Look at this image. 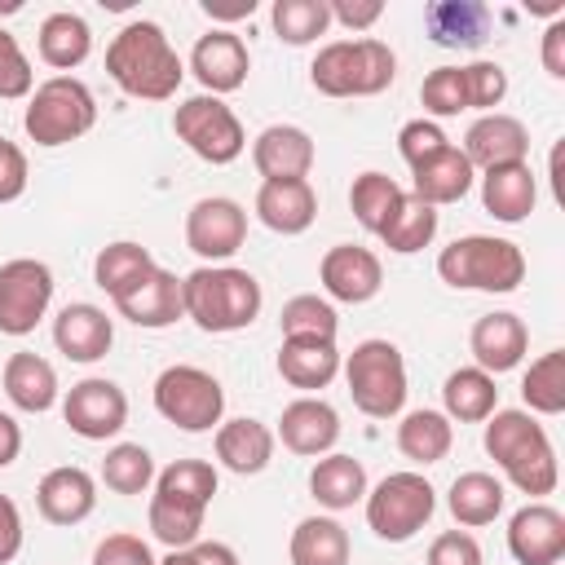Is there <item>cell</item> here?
Here are the masks:
<instances>
[{"mask_svg": "<svg viewBox=\"0 0 565 565\" xmlns=\"http://www.w3.org/2000/svg\"><path fill=\"white\" fill-rule=\"evenodd\" d=\"M106 75L128 97L168 102V97H177V88L185 79V62L177 57V49L159 22L137 18V22H124L115 31V40L106 44Z\"/></svg>", "mask_w": 565, "mask_h": 565, "instance_id": "1", "label": "cell"}, {"mask_svg": "<svg viewBox=\"0 0 565 565\" xmlns=\"http://www.w3.org/2000/svg\"><path fill=\"white\" fill-rule=\"evenodd\" d=\"M212 499H216V468L207 459H177V463H168L163 472H154V494H150V508H146L150 534L168 552L199 543L203 516H207Z\"/></svg>", "mask_w": 565, "mask_h": 565, "instance_id": "2", "label": "cell"}, {"mask_svg": "<svg viewBox=\"0 0 565 565\" xmlns=\"http://www.w3.org/2000/svg\"><path fill=\"white\" fill-rule=\"evenodd\" d=\"M486 455L499 463V472L521 490V494H552L561 481L556 468V450L547 428L530 415V411H494L486 419V437H481Z\"/></svg>", "mask_w": 565, "mask_h": 565, "instance_id": "3", "label": "cell"}, {"mask_svg": "<svg viewBox=\"0 0 565 565\" xmlns=\"http://www.w3.org/2000/svg\"><path fill=\"white\" fill-rule=\"evenodd\" d=\"M181 305L199 331L230 335L260 318L265 291H260L256 274H247L238 265H199L181 278Z\"/></svg>", "mask_w": 565, "mask_h": 565, "instance_id": "4", "label": "cell"}, {"mask_svg": "<svg viewBox=\"0 0 565 565\" xmlns=\"http://www.w3.org/2000/svg\"><path fill=\"white\" fill-rule=\"evenodd\" d=\"M397 79V57L384 40H331L309 62V84L322 97H375Z\"/></svg>", "mask_w": 565, "mask_h": 565, "instance_id": "5", "label": "cell"}, {"mask_svg": "<svg viewBox=\"0 0 565 565\" xmlns=\"http://www.w3.org/2000/svg\"><path fill=\"white\" fill-rule=\"evenodd\" d=\"M437 274L455 291H490L508 296L525 282V252L512 238L494 234H463L437 252Z\"/></svg>", "mask_w": 565, "mask_h": 565, "instance_id": "6", "label": "cell"}, {"mask_svg": "<svg viewBox=\"0 0 565 565\" xmlns=\"http://www.w3.org/2000/svg\"><path fill=\"white\" fill-rule=\"evenodd\" d=\"M93 124H97V97L75 75H53V79L35 84V93L26 97L22 128L44 150L79 141L84 132H93Z\"/></svg>", "mask_w": 565, "mask_h": 565, "instance_id": "7", "label": "cell"}, {"mask_svg": "<svg viewBox=\"0 0 565 565\" xmlns=\"http://www.w3.org/2000/svg\"><path fill=\"white\" fill-rule=\"evenodd\" d=\"M349 397L362 415L371 419H393L406 406V358L393 340H362L353 353L340 362Z\"/></svg>", "mask_w": 565, "mask_h": 565, "instance_id": "8", "label": "cell"}, {"mask_svg": "<svg viewBox=\"0 0 565 565\" xmlns=\"http://www.w3.org/2000/svg\"><path fill=\"white\" fill-rule=\"evenodd\" d=\"M366 525L384 543H411L437 512V490L424 472H388L366 490Z\"/></svg>", "mask_w": 565, "mask_h": 565, "instance_id": "9", "label": "cell"}, {"mask_svg": "<svg viewBox=\"0 0 565 565\" xmlns=\"http://www.w3.org/2000/svg\"><path fill=\"white\" fill-rule=\"evenodd\" d=\"M154 411L181 433H212L225 415V388L212 371L177 362L154 380Z\"/></svg>", "mask_w": 565, "mask_h": 565, "instance_id": "10", "label": "cell"}, {"mask_svg": "<svg viewBox=\"0 0 565 565\" xmlns=\"http://www.w3.org/2000/svg\"><path fill=\"white\" fill-rule=\"evenodd\" d=\"M172 132L185 141L190 154H199L212 168H225V163H234L247 150V132H243L238 115L221 97H212V93L185 97L172 110Z\"/></svg>", "mask_w": 565, "mask_h": 565, "instance_id": "11", "label": "cell"}, {"mask_svg": "<svg viewBox=\"0 0 565 565\" xmlns=\"http://www.w3.org/2000/svg\"><path fill=\"white\" fill-rule=\"evenodd\" d=\"M53 269L35 256L0 265V335H31L53 305Z\"/></svg>", "mask_w": 565, "mask_h": 565, "instance_id": "12", "label": "cell"}, {"mask_svg": "<svg viewBox=\"0 0 565 565\" xmlns=\"http://www.w3.org/2000/svg\"><path fill=\"white\" fill-rule=\"evenodd\" d=\"M62 419H66V428H71L75 437H84V441H106V437H115V433L128 424V397H124V388H119L115 380L88 375V380H79V384L66 388V397H62Z\"/></svg>", "mask_w": 565, "mask_h": 565, "instance_id": "13", "label": "cell"}, {"mask_svg": "<svg viewBox=\"0 0 565 565\" xmlns=\"http://www.w3.org/2000/svg\"><path fill=\"white\" fill-rule=\"evenodd\" d=\"M243 238H247V212L225 194L199 199L185 212V247L207 265H225L243 247Z\"/></svg>", "mask_w": 565, "mask_h": 565, "instance_id": "14", "label": "cell"}, {"mask_svg": "<svg viewBox=\"0 0 565 565\" xmlns=\"http://www.w3.org/2000/svg\"><path fill=\"white\" fill-rule=\"evenodd\" d=\"M247 71H252V53H247L243 35H234L230 26H212L190 49V75L212 97H225V93L243 88L247 84Z\"/></svg>", "mask_w": 565, "mask_h": 565, "instance_id": "15", "label": "cell"}, {"mask_svg": "<svg viewBox=\"0 0 565 565\" xmlns=\"http://www.w3.org/2000/svg\"><path fill=\"white\" fill-rule=\"evenodd\" d=\"M318 278H322V291L331 300H340V305H366L384 287V265H380V256L371 247L335 243L318 260Z\"/></svg>", "mask_w": 565, "mask_h": 565, "instance_id": "16", "label": "cell"}, {"mask_svg": "<svg viewBox=\"0 0 565 565\" xmlns=\"http://www.w3.org/2000/svg\"><path fill=\"white\" fill-rule=\"evenodd\" d=\"M463 159L481 172L490 168H508V163H525L530 159V128L516 115L490 110L481 119L468 124L463 132Z\"/></svg>", "mask_w": 565, "mask_h": 565, "instance_id": "17", "label": "cell"}, {"mask_svg": "<svg viewBox=\"0 0 565 565\" xmlns=\"http://www.w3.org/2000/svg\"><path fill=\"white\" fill-rule=\"evenodd\" d=\"M508 552L516 565H561L565 516L552 503H525L508 521Z\"/></svg>", "mask_w": 565, "mask_h": 565, "instance_id": "18", "label": "cell"}, {"mask_svg": "<svg viewBox=\"0 0 565 565\" xmlns=\"http://www.w3.org/2000/svg\"><path fill=\"white\" fill-rule=\"evenodd\" d=\"M35 508L49 525H79L97 508V481L79 463H57L35 486Z\"/></svg>", "mask_w": 565, "mask_h": 565, "instance_id": "19", "label": "cell"}, {"mask_svg": "<svg viewBox=\"0 0 565 565\" xmlns=\"http://www.w3.org/2000/svg\"><path fill=\"white\" fill-rule=\"evenodd\" d=\"M278 441L291 450V455H305V459H322L335 450L340 441V415L331 402L322 397H296L282 406V419H278Z\"/></svg>", "mask_w": 565, "mask_h": 565, "instance_id": "20", "label": "cell"}, {"mask_svg": "<svg viewBox=\"0 0 565 565\" xmlns=\"http://www.w3.org/2000/svg\"><path fill=\"white\" fill-rule=\"evenodd\" d=\"M468 349H472V366H481L486 375H503L512 366H521L525 349H530V331L516 313L508 309H494V313H481L468 331Z\"/></svg>", "mask_w": 565, "mask_h": 565, "instance_id": "21", "label": "cell"}, {"mask_svg": "<svg viewBox=\"0 0 565 565\" xmlns=\"http://www.w3.org/2000/svg\"><path fill=\"white\" fill-rule=\"evenodd\" d=\"M53 344L62 358L71 362H97L110 353L115 344V318L102 309V305H88V300H75L66 305L57 318H53Z\"/></svg>", "mask_w": 565, "mask_h": 565, "instance_id": "22", "label": "cell"}, {"mask_svg": "<svg viewBox=\"0 0 565 565\" xmlns=\"http://www.w3.org/2000/svg\"><path fill=\"white\" fill-rule=\"evenodd\" d=\"M318 150L313 137L296 124H269L256 141H252V163L265 181H305L313 168Z\"/></svg>", "mask_w": 565, "mask_h": 565, "instance_id": "23", "label": "cell"}, {"mask_svg": "<svg viewBox=\"0 0 565 565\" xmlns=\"http://www.w3.org/2000/svg\"><path fill=\"white\" fill-rule=\"evenodd\" d=\"M115 309L132 322V327H146V331H163L172 327L177 318H185V305H181V278L163 265H154L132 291H124L115 300Z\"/></svg>", "mask_w": 565, "mask_h": 565, "instance_id": "24", "label": "cell"}, {"mask_svg": "<svg viewBox=\"0 0 565 565\" xmlns=\"http://www.w3.org/2000/svg\"><path fill=\"white\" fill-rule=\"evenodd\" d=\"M318 216V194L309 181H260L256 190V221L282 238L305 234Z\"/></svg>", "mask_w": 565, "mask_h": 565, "instance_id": "25", "label": "cell"}, {"mask_svg": "<svg viewBox=\"0 0 565 565\" xmlns=\"http://www.w3.org/2000/svg\"><path fill=\"white\" fill-rule=\"evenodd\" d=\"M424 31L437 49H481L490 40V9L481 0H433Z\"/></svg>", "mask_w": 565, "mask_h": 565, "instance_id": "26", "label": "cell"}, {"mask_svg": "<svg viewBox=\"0 0 565 565\" xmlns=\"http://www.w3.org/2000/svg\"><path fill=\"white\" fill-rule=\"evenodd\" d=\"M274 433L260 424V419H221L216 424V459H221V468H230L234 477H256V472H265L269 468V459H274Z\"/></svg>", "mask_w": 565, "mask_h": 565, "instance_id": "27", "label": "cell"}, {"mask_svg": "<svg viewBox=\"0 0 565 565\" xmlns=\"http://www.w3.org/2000/svg\"><path fill=\"white\" fill-rule=\"evenodd\" d=\"M477 181V168L463 159L459 146H446L441 154L424 159L419 168H411V194L424 199L428 207H446V203H459Z\"/></svg>", "mask_w": 565, "mask_h": 565, "instance_id": "28", "label": "cell"}, {"mask_svg": "<svg viewBox=\"0 0 565 565\" xmlns=\"http://www.w3.org/2000/svg\"><path fill=\"white\" fill-rule=\"evenodd\" d=\"M539 203V181L530 172V163H508V168H490L481 172V207L503 221V225H521Z\"/></svg>", "mask_w": 565, "mask_h": 565, "instance_id": "29", "label": "cell"}, {"mask_svg": "<svg viewBox=\"0 0 565 565\" xmlns=\"http://www.w3.org/2000/svg\"><path fill=\"white\" fill-rule=\"evenodd\" d=\"M0 384H4V397L26 415H44L57 406V371L40 353H9Z\"/></svg>", "mask_w": 565, "mask_h": 565, "instance_id": "30", "label": "cell"}, {"mask_svg": "<svg viewBox=\"0 0 565 565\" xmlns=\"http://www.w3.org/2000/svg\"><path fill=\"white\" fill-rule=\"evenodd\" d=\"M340 349L335 340H282L278 344V375L291 388H305V397L313 388H327L340 375Z\"/></svg>", "mask_w": 565, "mask_h": 565, "instance_id": "31", "label": "cell"}, {"mask_svg": "<svg viewBox=\"0 0 565 565\" xmlns=\"http://www.w3.org/2000/svg\"><path fill=\"white\" fill-rule=\"evenodd\" d=\"M499 411V388L494 375H486L481 366H459L446 375L441 384V415L450 424H486Z\"/></svg>", "mask_w": 565, "mask_h": 565, "instance_id": "32", "label": "cell"}, {"mask_svg": "<svg viewBox=\"0 0 565 565\" xmlns=\"http://www.w3.org/2000/svg\"><path fill=\"white\" fill-rule=\"evenodd\" d=\"M366 468H362V459H353V455H322L313 468H309V494L327 508V512H344V508H353V503H362L366 499Z\"/></svg>", "mask_w": 565, "mask_h": 565, "instance_id": "33", "label": "cell"}, {"mask_svg": "<svg viewBox=\"0 0 565 565\" xmlns=\"http://www.w3.org/2000/svg\"><path fill=\"white\" fill-rule=\"evenodd\" d=\"M35 49L40 57L53 66V71H75L79 62H88L93 53V26L71 13V9H57L40 22V35H35Z\"/></svg>", "mask_w": 565, "mask_h": 565, "instance_id": "34", "label": "cell"}, {"mask_svg": "<svg viewBox=\"0 0 565 565\" xmlns=\"http://www.w3.org/2000/svg\"><path fill=\"white\" fill-rule=\"evenodd\" d=\"M503 481L490 477V472H459L446 490V508L455 516V525L463 530H477V525H490L499 512H503Z\"/></svg>", "mask_w": 565, "mask_h": 565, "instance_id": "35", "label": "cell"}, {"mask_svg": "<svg viewBox=\"0 0 565 565\" xmlns=\"http://www.w3.org/2000/svg\"><path fill=\"white\" fill-rule=\"evenodd\" d=\"M450 446H455V424L441 411L419 406V411L402 415V424H397V450L411 463H424V468L428 463H441L450 455Z\"/></svg>", "mask_w": 565, "mask_h": 565, "instance_id": "36", "label": "cell"}, {"mask_svg": "<svg viewBox=\"0 0 565 565\" xmlns=\"http://www.w3.org/2000/svg\"><path fill=\"white\" fill-rule=\"evenodd\" d=\"M150 269H154L150 247H141V243H132V238L106 243V247L93 256V282H97L110 300H119L124 291H132Z\"/></svg>", "mask_w": 565, "mask_h": 565, "instance_id": "37", "label": "cell"}, {"mask_svg": "<svg viewBox=\"0 0 565 565\" xmlns=\"http://www.w3.org/2000/svg\"><path fill=\"white\" fill-rule=\"evenodd\" d=\"M291 565H349V530L335 516H305L287 543Z\"/></svg>", "mask_w": 565, "mask_h": 565, "instance_id": "38", "label": "cell"}, {"mask_svg": "<svg viewBox=\"0 0 565 565\" xmlns=\"http://www.w3.org/2000/svg\"><path fill=\"white\" fill-rule=\"evenodd\" d=\"M388 252H397V256H415V252H424L433 238H437V207H428L424 199H415L411 190L402 194V203L393 207V216L384 221V230L375 234Z\"/></svg>", "mask_w": 565, "mask_h": 565, "instance_id": "39", "label": "cell"}, {"mask_svg": "<svg viewBox=\"0 0 565 565\" xmlns=\"http://www.w3.org/2000/svg\"><path fill=\"white\" fill-rule=\"evenodd\" d=\"M521 402L530 415H561L565 411V349H547L521 375Z\"/></svg>", "mask_w": 565, "mask_h": 565, "instance_id": "40", "label": "cell"}, {"mask_svg": "<svg viewBox=\"0 0 565 565\" xmlns=\"http://www.w3.org/2000/svg\"><path fill=\"white\" fill-rule=\"evenodd\" d=\"M402 185L388 177V172H362V177H353V185H349V207H353V216H358V225L366 230V234H380L384 230V221L393 216V207L402 203Z\"/></svg>", "mask_w": 565, "mask_h": 565, "instance_id": "41", "label": "cell"}, {"mask_svg": "<svg viewBox=\"0 0 565 565\" xmlns=\"http://www.w3.org/2000/svg\"><path fill=\"white\" fill-rule=\"evenodd\" d=\"M102 481L115 494H146L154 486V455L141 441H115L102 459Z\"/></svg>", "mask_w": 565, "mask_h": 565, "instance_id": "42", "label": "cell"}, {"mask_svg": "<svg viewBox=\"0 0 565 565\" xmlns=\"http://www.w3.org/2000/svg\"><path fill=\"white\" fill-rule=\"evenodd\" d=\"M269 26H274V35L282 44L300 49V44H313L318 35H327L331 9H327V0H274Z\"/></svg>", "mask_w": 565, "mask_h": 565, "instance_id": "43", "label": "cell"}, {"mask_svg": "<svg viewBox=\"0 0 565 565\" xmlns=\"http://www.w3.org/2000/svg\"><path fill=\"white\" fill-rule=\"evenodd\" d=\"M278 327H282V340H335L340 331V318H335V305L305 291V296H291L278 313Z\"/></svg>", "mask_w": 565, "mask_h": 565, "instance_id": "44", "label": "cell"}, {"mask_svg": "<svg viewBox=\"0 0 565 565\" xmlns=\"http://www.w3.org/2000/svg\"><path fill=\"white\" fill-rule=\"evenodd\" d=\"M419 102H424V115H433V124H437V119H450V115H459V110H468L463 66H437L433 75H424Z\"/></svg>", "mask_w": 565, "mask_h": 565, "instance_id": "45", "label": "cell"}, {"mask_svg": "<svg viewBox=\"0 0 565 565\" xmlns=\"http://www.w3.org/2000/svg\"><path fill=\"white\" fill-rule=\"evenodd\" d=\"M463 84H468V110H494L508 97V71L499 62H468L463 66Z\"/></svg>", "mask_w": 565, "mask_h": 565, "instance_id": "46", "label": "cell"}, {"mask_svg": "<svg viewBox=\"0 0 565 565\" xmlns=\"http://www.w3.org/2000/svg\"><path fill=\"white\" fill-rule=\"evenodd\" d=\"M31 93H35V71H31L26 53L18 49V40L0 26V97L18 102V97H31Z\"/></svg>", "mask_w": 565, "mask_h": 565, "instance_id": "47", "label": "cell"}, {"mask_svg": "<svg viewBox=\"0 0 565 565\" xmlns=\"http://www.w3.org/2000/svg\"><path fill=\"white\" fill-rule=\"evenodd\" d=\"M446 146H450V137H446L441 124H433V119H411V124H402V132H397V154L406 159V168H419L424 159L441 154Z\"/></svg>", "mask_w": 565, "mask_h": 565, "instance_id": "48", "label": "cell"}, {"mask_svg": "<svg viewBox=\"0 0 565 565\" xmlns=\"http://www.w3.org/2000/svg\"><path fill=\"white\" fill-rule=\"evenodd\" d=\"M93 565H159L150 543L141 534H106L97 547H93Z\"/></svg>", "mask_w": 565, "mask_h": 565, "instance_id": "49", "label": "cell"}, {"mask_svg": "<svg viewBox=\"0 0 565 565\" xmlns=\"http://www.w3.org/2000/svg\"><path fill=\"white\" fill-rule=\"evenodd\" d=\"M424 565H481V547L468 530H446L428 543V561Z\"/></svg>", "mask_w": 565, "mask_h": 565, "instance_id": "50", "label": "cell"}, {"mask_svg": "<svg viewBox=\"0 0 565 565\" xmlns=\"http://www.w3.org/2000/svg\"><path fill=\"white\" fill-rule=\"evenodd\" d=\"M26 154H22V146H13V141H4L0 137V203H13V199H22L26 194Z\"/></svg>", "mask_w": 565, "mask_h": 565, "instance_id": "51", "label": "cell"}, {"mask_svg": "<svg viewBox=\"0 0 565 565\" xmlns=\"http://www.w3.org/2000/svg\"><path fill=\"white\" fill-rule=\"evenodd\" d=\"M159 565H238V552L230 547V543H207V539H199V543H190V547H177V552H168Z\"/></svg>", "mask_w": 565, "mask_h": 565, "instance_id": "52", "label": "cell"}, {"mask_svg": "<svg viewBox=\"0 0 565 565\" xmlns=\"http://www.w3.org/2000/svg\"><path fill=\"white\" fill-rule=\"evenodd\" d=\"M327 9H331V22H340L344 31H371L384 18L380 0H327Z\"/></svg>", "mask_w": 565, "mask_h": 565, "instance_id": "53", "label": "cell"}, {"mask_svg": "<svg viewBox=\"0 0 565 565\" xmlns=\"http://www.w3.org/2000/svg\"><path fill=\"white\" fill-rule=\"evenodd\" d=\"M22 552V512L9 494H0V565H9Z\"/></svg>", "mask_w": 565, "mask_h": 565, "instance_id": "54", "label": "cell"}, {"mask_svg": "<svg viewBox=\"0 0 565 565\" xmlns=\"http://www.w3.org/2000/svg\"><path fill=\"white\" fill-rule=\"evenodd\" d=\"M543 71L552 79H565V18H556L547 31H543Z\"/></svg>", "mask_w": 565, "mask_h": 565, "instance_id": "55", "label": "cell"}, {"mask_svg": "<svg viewBox=\"0 0 565 565\" xmlns=\"http://www.w3.org/2000/svg\"><path fill=\"white\" fill-rule=\"evenodd\" d=\"M22 455V428L9 411H0V468H9Z\"/></svg>", "mask_w": 565, "mask_h": 565, "instance_id": "56", "label": "cell"}, {"mask_svg": "<svg viewBox=\"0 0 565 565\" xmlns=\"http://www.w3.org/2000/svg\"><path fill=\"white\" fill-rule=\"evenodd\" d=\"M203 13H207V18H216V22H238V18H252V13H256V0H238V4L203 0Z\"/></svg>", "mask_w": 565, "mask_h": 565, "instance_id": "57", "label": "cell"}]
</instances>
